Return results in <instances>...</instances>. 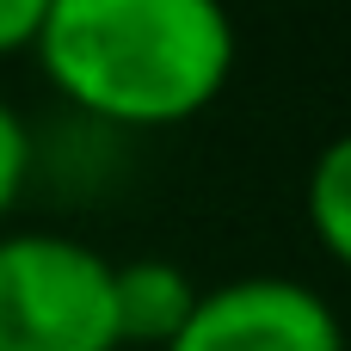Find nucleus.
I'll return each mask as SVG.
<instances>
[{
  "instance_id": "nucleus-3",
  "label": "nucleus",
  "mask_w": 351,
  "mask_h": 351,
  "mask_svg": "<svg viewBox=\"0 0 351 351\" xmlns=\"http://www.w3.org/2000/svg\"><path fill=\"white\" fill-rule=\"evenodd\" d=\"M167 351H351L339 308L302 278L253 271L210 284L191 327Z\"/></svg>"
},
{
  "instance_id": "nucleus-6",
  "label": "nucleus",
  "mask_w": 351,
  "mask_h": 351,
  "mask_svg": "<svg viewBox=\"0 0 351 351\" xmlns=\"http://www.w3.org/2000/svg\"><path fill=\"white\" fill-rule=\"evenodd\" d=\"M31 191V123L25 111L0 93V222L12 216V204Z\"/></svg>"
},
{
  "instance_id": "nucleus-7",
  "label": "nucleus",
  "mask_w": 351,
  "mask_h": 351,
  "mask_svg": "<svg viewBox=\"0 0 351 351\" xmlns=\"http://www.w3.org/2000/svg\"><path fill=\"white\" fill-rule=\"evenodd\" d=\"M43 19H49V0H0V62L6 56H31Z\"/></svg>"
},
{
  "instance_id": "nucleus-5",
  "label": "nucleus",
  "mask_w": 351,
  "mask_h": 351,
  "mask_svg": "<svg viewBox=\"0 0 351 351\" xmlns=\"http://www.w3.org/2000/svg\"><path fill=\"white\" fill-rule=\"evenodd\" d=\"M302 216H308V234L321 241V253L351 271V130L321 142V154L308 160Z\"/></svg>"
},
{
  "instance_id": "nucleus-4",
  "label": "nucleus",
  "mask_w": 351,
  "mask_h": 351,
  "mask_svg": "<svg viewBox=\"0 0 351 351\" xmlns=\"http://www.w3.org/2000/svg\"><path fill=\"white\" fill-rule=\"evenodd\" d=\"M204 290L173 259H123L117 265V339L142 351H167L197 315Z\"/></svg>"
},
{
  "instance_id": "nucleus-2",
  "label": "nucleus",
  "mask_w": 351,
  "mask_h": 351,
  "mask_svg": "<svg viewBox=\"0 0 351 351\" xmlns=\"http://www.w3.org/2000/svg\"><path fill=\"white\" fill-rule=\"evenodd\" d=\"M0 351H123L117 265L62 228H0Z\"/></svg>"
},
{
  "instance_id": "nucleus-1",
  "label": "nucleus",
  "mask_w": 351,
  "mask_h": 351,
  "mask_svg": "<svg viewBox=\"0 0 351 351\" xmlns=\"http://www.w3.org/2000/svg\"><path fill=\"white\" fill-rule=\"evenodd\" d=\"M31 56L68 117L148 136L228 93L241 31L228 0H49Z\"/></svg>"
}]
</instances>
